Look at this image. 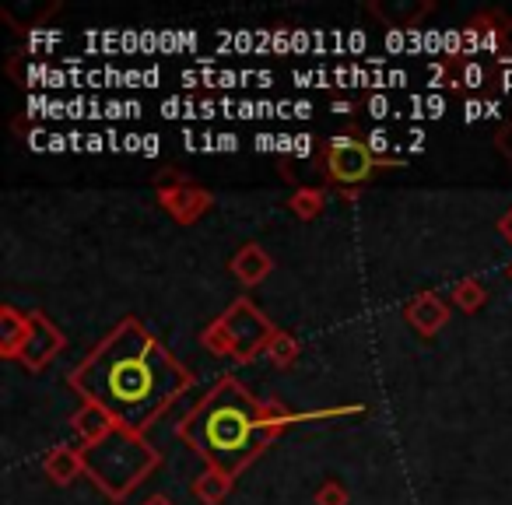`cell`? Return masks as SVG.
<instances>
[{"instance_id":"6da1fadb","label":"cell","mask_w":512,"mask_h":505,"mask_svg":"<svg viewBox=\"0 0 512 505\" xmlns=\"http://www.w3.org/2000/svg\"><path fill=\"white\" fill-rule=\"evenodd\" d=\"M193 376L176 362V355L158 344L137 320H123L78 369L71 386L85 400L113 414L127 432L141 435L179 393H186Z\"/></svg>"},{"instance_id":"7a4b0ae2","label":"cell","mask_w":512,"mask_h":505,"mask_svg":"<svg viewBox=\"0 0 512 505\" xmlns=\"http://www.w3.org/2000/svg\"><path fill=\"white\" fill-rule=\"evenodd\" d=\"M292 421H299V414L267 400H253L235 379H221L204 404L186 414L179 435L211 463V470L235 477Z\"/></svg>"},{"instance_id":"3957f363","label":"cell","mask_w":512,"mask_h":505,"mask_svg":"<svg viewBox=\"0 0 512 505\" xmlns=\"http://www.w3.org/2000/svg\"><path fill=\"white\" fill-rule=\"evenodd\" d=\"M81 456H85V474L113 498H123L158 467V453L151 449V442L120 425L95 446L81 449Z\"/></svg>"},{"instance_id":"277c9868","label":"cell","mask_w":512,"mask_h":505,"mask_svg":"<svg viewBox=\"0 0 512 505\" xmlns=\"http://www.w3.org/2000/svg\"><path fill=\"white\" fill-rule=\"evenodd\" d=\"M271 341H274V327L246 299H239L221 320H214L204 330V348L211 355H232L242 365L253 362L256 355H264L271 348Z\"/></svg>"},{"instance_id":"5b68a950","label":"cell","mask_w":512,"mask_h":505,"mask_svg":"<svg viewBox=\"0 0 512 505\" xmlns=\"http://www.w3.org/2000/svg\"><path fill=\"white\" fill-rule=\"evenodd\" d=\"M376 165H379L376 155H372L365 141H355V137H330L327 176L334 179V183H344V186L365 183Z\"/></svg>"},{"instance_id":"8992f818","label":"cell","mask_w":512,"mask_h":505,"mask_svg":"<svg viewBox=\"0 0 512 505\" xmlns=\"http://www.w3.org/2000/svg\"><path fill=\"white\" fill-rule=\"evenodd\" d=\"M60 348H64V334H60L53 323H46L43 316H29V341L18 351V362H22L25 369L39 372Z\"/></svg>"},{"instance_id":"52a82bcc","label":"cell","mask_w":512,"mask_h":505,"mask_svg":"<svg viewBox=\"0 0 512 505\" xmlns=\"http://www.w3.org/2000/svg\"><path fill=\"white\" fill-rule=\"evenodd\" d=\"M407 320H411L414 330H421V334L428 337L449 320V309H446V302H442L439 295L428 292V295H418V299L407 302Z\"/></svg>"},{"instance_id":"ba28073f","label":"cell","mask_w":512,"mask_h":505,"mask_svg":"<svg viewBox=\"0 0 512 505\" xmlns=\"http://www.w3.org/2000/svg\"><path fill=\"white\" fill-rule=\"evenodd\" d=\"M162 207L176 221L190 225L197 214H204L207 207H211V197H207L204 190H197V186H186V190H162Z\"/></svg>"},{"instance_id":"9c48e42d","label":"cell","mask_w":512,"mask_h":505,"mask_svg":"<svg viewBox=\"0 0 512 505\" xmlns=\"http://www.w3.org/2000/svg\"><path fill=\"white\" fill-rule=\"evenodd\" d=\"M474 50L498 53L502 50V29L495 25V15H481L463 29V57H474Z\"/></svg>"},{"instance_id":"30bf717a","label":"cell","mask_w":512,"mask_h":505,"mask_svg":"<svg viewBox=\"0 0 512 505\" xmlns=\"http://www.w3.org/2000/svg\"><path fill=\"white\" fill-rule=\"evenodd\" d=\"M116 428L113 414L102 411L99 404H92V400H85V407H81L78 414H74V432L85 439V446H95L99 439H106L109 432Z\"/></svg>"},{"instance_id":"8fae6325","label":"cell","mask_w":512,"mask_h":505,"mask_svg":"<svg viewBox=\"0 0 512 505\" xmlns=\"http://www.w3.org/2000/svg\"><path fill=\"white\" fill-rule=\"evenodd\" d=\"M271 267H274L271 257H267L260 246L239 249V253H235V260H232V271H235V278H239L242 285H260V281L271 274Z\"/></svg>"},{"instance_id":"7c38bea8","label":"cell","mask_w":512,"mask_h":505,"mask_svg":"<svg viewBox=\"0 0 512 505\" xmlns=\"http://www.w3.org/2000/svg\"><path fill=\"white\" fill-rule=\"evenodd\" d=\"M428 11H432V4H393V8L390 4H372V15H379L390 29L400 32H414Z\"/></svg>"},{"instance_id":"4fadbf2b","label":"cell","mask_w":512,"mask_h":505,"mask_svg":"<svg viewBox=\"0 0 512 505\" xmlns=\"http://www.w3.org/2000/svg\"><path fill=\"white\" fill-rule=\"evenodd\" d=\"M81 470H85V456H81V449L57 446L50 456H46V474H50L57 484H71Z\"/></svg>"},{"instance_id":"5bb4252c","label":"cell","mask_w":512,"mask_h":505,"mask_svg":"<svg viewBox=\"0 0 512 505\" xmlns=\"http://www.w3.org/2000/svg\"><path fill=\"white\" fill-rule=\"evenodd\" d=\"M0 323H4V341H0V351L8 358H18V351L29 341V316H22L18 309H4L0 313Z\"/></svg>"},{"instance_id":"9a60e30c","label":"cell","mask_w":512,"mask_h":505,"mask_svg":"<svg viewBox=\"0 0 512 505\" xmlns=\"http://www.w3.org/2000/svg\"><path fill=\"white\" fill-rule=\"evenodd\" d=\"M228 488H232V477L221 474V470H207L204 477L193 481V495H197V502H204V505H218L221 498L228 495Z\"/></svg>"},{"instance_id":"2e32d148","label":"cell","mask_w":512,"mask_h":505,"mask_svg":"<svg viewBox=\"0 0 512 505\" xmlns=\"http://www.w3.org/2000/svg\"><path fill=\"white\" fill-rule=\"evenodd\" d=\"M453 302H456V309H467V313H474V309L484 306V288L477 285V281H463V285H456Z\"/></svg>"},{"instance_id":"e0dca14e","label":"cell","mask_w":512,"mask_h":505,"mask_svg":"<svg viewBox=\"0 0 512 505\" xmlns=\"http://www.w3.org/2000/svg\"><path fill=\"white\" fill-rule=\"evenodd\" d=\"M267 355H271L274 365H292L295 355H299V344H295L288 334H274V341H271V348H267Z\"/></svg>"},{"instance_id":"ac0fdd59","label":"cell","mask_w":512,"mask_h":505,"mask_svg":"<svg viewBox=\"0 0 512 505\" xmlns=\"http://www.w3.org/2000/svg\"><path fill=\"white\" fill-rule=\"evenodd\" d=\"M323 190H299V197L292 200V207H295V214L299 218H313V214H320V207H323Z\"/></svg>"},{"instance_id":"d6986e66","label":"cell","mask_w":512,"mask_h":505,"mask_svg":"<svg viewBox=\"0 0 512 505\" xmlns=\"http://www.w3.org/2000/svg\"><path fill=\"white\" fill-rule=\"evenodd\" d=\"M365 144H369V151H372V155H376V162H379V165H390V162H393V158H390L393 137L386 134L383 127H376V130H372V134H369V141H365Z\"/></svg>"},{"instance_id":"ffe728a7","label":"cell","mask_w":512,"mask_h":505,"mask_svg":"<svg viewBox=\"0 0 512 505\" xmlns=\"http://www.w3.org/2000/svg\"><path fill=\"white\" fill-rule=\"evenodd\" d=\"M316 505H348V491L337 481H327L320 491H316Z\"/></svg>"},{"instance_id":"44dd1931","label":"cell","mask_w":512,"mask_h":505,"mask_svg":"<svg viewBox=\"0 0 512 505\" xmlns=\"http://www.w3.org/2000/svg\"><path fill=\"white\" fill-rule=\"evenodd\" d=\"M365 109H369V116H372V120H386V116H393V113H397V109H393V102L386 99L383 92H376V95H372V99H369V106H365Z\"/></svg>"},{"instance_id":"7402d4cb","label":"cell","mask_w":512,"mask_h":505,"mask_svg":"<svg viewBox=\"0 0 512 505\" xmlns=\"http://www.w3.org/2000/svg\"><path fill=\"white\" fill-rule=\"evenodd\" d=\"M484 81H488V71H484L481 64H467L463 67V78H460V85H467V88H484Z\"/></svg>"},{"instance_id":"603a6c76","label":"cell","mask_w":512,"mask_h":505,"mask_svg":"<svg viewBox=\"0 0 512 505\" xmlns=\"http://www.w3.org/2000/svg\"><path fill=\"white\" fill-rule=\"evenodd\" d=\"M442 50H446V57H463V29H449L442 36Z\"/></svg>"},{"instance_id":"cb8c5ba5","label":"cell","mask_w":512,"mask_h":505,"mask_svg":"<svg viewBox=\"0 0 512 505\" xmlns=\"http://www.w3.org/2000/svg\"><path fill=\"white\" fill-rule=\"evenodd\" d=\"M60 39H64L60 32H39V29L29 32V46H32V50H43V46H57Z\"/></svg>"},{"instance_id":"d4e9b609","label":"cell","mask_w":512,"mask_h":505,"mask_svg":"<svg viewBox=\"0 0 512 505\" xmlns=\"http://www.w3.org/2000/svg\"><path fill=\"white\" fill-rule=\"evenodd\" d=\"M442 113H446V99H442L439 92H432L425 99V116H428V120H439Z\"/></svg>"},{"instance_id":"484cf974","label":"cell","mask_w":512,"mask_h":505,"mask_svg":"<svg viewBox=\"0 0 512 505\" xmlns=\"http://www.w3.org/2000/svg\"><path fill=\"white\" fill-rule=\"evenodd\" d=\"M386 50H390V53H407V32H400V29L386 32Z\"/></svg>"},{"instance_id":"4316f807","label":"cell","mask_w":512,"mask_h":505,"mask_svg":"<svg viewBox=\"0 0 512 505\" xmlns=\"http://www.w3.org/2000/svg\"><path fill=\"white\" fill-rule=\"evenodd\" d=\"M481 116H488L484 102H481V99H467V106H463V120H467V123H477Z\"/></svg>"},{"instance_id":"83f0119b","label":"cell","mask_w":512,"mask_h":505,"mask_svg":"<svg viewBox=\"0 0 512 505\" xmlns=\"http://www.w3.org/2000/svg\"><path fill=\"white\" fill-rule=\"evenodd\" d=\"M50 141H53V134H46L43 127L29 130V148H36V151H50Z\"/></svg>"},{"instance_id":"f1b7e54d","label":"cell","mask_w":512,"mask_h":505,"mask_svg":"<svg viewBox=\"0 0 512 505\" xmlns=\"http://www.w3.org/2000/svg\"><path fill=\"white\" fill-rule=\"evenodd\" d=\"M271 50H278V53H292V50H295V43H292V32H288V29H278V32H274V43H271Z\"/></svg>"},{"instance_id":"f546056e","label":"cell","mask_w":512,"mask_h":505,"mask_svg":"<svg viewBox=\"0 0 512 505\" xmlns=\"http://www.w3.org/2000/svg\"><path fill=\"white\" fill-rule=\"evenodd\" d=\"M183 109H186V99H165L162 102V116H165V120H179V116H183Z\"/></svg>"},{"instance_id":"4dcf8cb0","label":"cell","mask_w":512,"mask_h":505,"mask_svg":"<svg viewBox=\"0 0 512 505\" xmlns=\"http://www.w3.org/2000/svg\"><path fill=\"white\" fill-rule=\"evenodd\" d=\"M309 155H313V137L295 134V158H309Z\"/></svg>"},{"instance_id":"1f68e13d","label":"cell","mask_w":512,"mask_h":505,"mask_svg":"<svg viewBox=\"0 0 512 505\" xmlns=\"http://www.w3.org/2000/svg\"><path fill=\"white\" fill-rule=\"evenodd\" d=\"M365 46H369V36H365V32H351V36H348V57L362 53Z\"/></svg>"},{"instance_id":"d6a6232c","label":"cell","mask_w":512,"mask_h":505,"mask_svg":"<svg viewBox=\"0 0 512 505\" xmlns=\"http://www.w3.org/2000/svg\"><path fill=\"white\" fill-rule=\"evenodd\" d=\"M242 71H218V88H239Z\"/></svg>"},{"instance_id":"836d02e7","label":"cell","mask_w":512,"mask_h":505,"mask_svg":"<svg viewBox=\"0 0 512 505\" xmlns=\"http://www.w3.org/2000/svg\"><path fill=\"white\" fill-rule=\"evenodd\" d=\"M446 74H449V67H446V64H432V67H428V88H439Z\"/></svg>"},{"instance_id":"e575fe53","label":"cell","mask_w":512,"mask_h":505,"mask_svg":"<svg viewBox=\"0 0 512 505\" xmlns=\"http://www.w3.org/2000/svg\"><path fill=\"white\" fill-rule=\"evenodd\" d=\"M235 116H239V120H260V109H256V102H239Z\"/></svg>"},{"instance_id":"d590c367","label":"cell","mask_w":512,"mask_h":505,"mask_svg":"<svg viewBox=\"0 0 512 505\" xmlns=\"http://www.w3.org/2000/svg\"><path fill=\"white\" fill-rule=\"evenodd\" d=\"M386 85H390V88H404L407 85V71H400V67H390V71H386Z\"/></svg>"},{"instance_id":"8d00e7d4","label":"cell","mask_w":512,"mask_h":505,"mask_svg":"<svg viewBox=\"0 0 512 505\" xmlns=\"http://www.w3.org/2000/svg\"><path fill=\"white\" fill-rule=\"evenodd\" d=\"M498 148H502V155H505V158H509V162H512V123H509V127H505V130H502V134H498Z\"/></svg>"},{"instance_id":"74e56055","label":"cell","mask_w":512,"mask_h":505,"mask_svg":"<svg viewBox=\"0 0 512 505\" xmlns=\"http://www.w3.org/2000/svg\"><path fill=\"white\" fill-rule=\"evenodd\" d=\"M106 116L109 120H123V116H127V102H120V99L106 102Z\"/></svg>"},{"instance_id":"f35d334b","label":"cell","mask_w":512,"mask_h":505,"mask_svg":"<svg viewBox=\"0 0 512 505\" xmlns=\"http://www.w3.org/2000/svg\"><path fill=\"white\" fill-rule=\"evenodd\" d=\"M158 141H162V137H158V134H144V144H141V155L155 158V155H158Z\"/></svg>"},{"instance_id":"ab89813d","label":"cell","mask_w":512,"mask_h":505,"mask_svg":"<svg viewBox=\"0 0 512 505\" xmlns=\"http://www.w3.org/2000/svg\"><path fill=\"white\" fill-rule=\"evenodd\" d=\"M218 151H239V137L228 130V134H218Z\"/></svg>"},{"instance_id":"60d3db41","label":"cell","mask_w":512,"mask_h":505,"mask_svg":"<svg viewBox=\"0 0 512 505\" xmlns=\"http://www.w3.org/2000/svg\"><path fill=\"white\" fill-rule=\"evenodd\" d=\"M292 81H295V85H299V88H309V85H313L316 88V71H292Z\"/></svg>"},{"instance_id":"b9f144b4","label":"cell","mask_w":512,"mask_h":505,"mask_svg":"<svg viewBox=\"0 0 512 505\" xmlns=\"http://www.w3.org/2000/svg\"><path fill=\"white\" fill-rule=\"evenodd\" d=\"M43 116H50V120H64V116H67V102H50V106H46V113Z\"/></svg>"},{"instance_id":"7bdbcfd3","label":"cell","mask_w":512,"mask_h":505,"mask_svg":"<svg viewBox=\"0 0 512 505\" xmlns=\"http://www.w3.org/2000/svg\"><path fill=\"white\" fill-rule=\"evenodd\" d=\"M256 151H278V137L260 134V137H256Z\"/></svg>"},{"instance_id":"ee69618b","label":"cell","mask_w":512,"mask_h":505,"mask_svg":"<svg viewBox=\"0 0 512 505\" xmlns=\"http://www.w3.org/2000/svg\"><path fill=\"white\" fill-rule=\"evenodd\" d=\"M278 151H281V155H295V137L292 134H278Z\"/></svg>"},{"instance_id":"f6af8a7d","label":"cell","mask_w":512,"mask_h":505,"mask_svg":"<svg viewBox=\"0 0 512 505\" xmlns=\"http://www.w3.org/2000/svg\"><path fill=\"white\" fill-rule=\"evenodd\" d=\"M106 148H109L106 137H102V134H88V151H92V155H95V151H106Z\"/></svg>"},{"instance_id":"bcb514c9","label":"cell","mask_w":512,"mask_h":505,"mask_svg":"<svg viewBox=\"0 0 512 505\" xmlns=\"http://www.w3.org/2000/svg\"><path fill=\"white\" fill-rule=\"evenodd\" d=\"M498 232H502V235H505V239H509V242H512V211H505V214H502V218H498Z\"/></svg>"},{"instance_id":"7dc6e473","label":"cell","mask_w":512,"mask_h":505,"mask_svg":"<svg viewBox=\"0 0 512 505\" xmlns=\"http://www.w3.org/2000/svg\"><path fill=\"white\" fill-rule=\"evenodd\" d=\"M179 81H183L186 88H197V85H204V74H193V71H183L179 74Z\"/></svg>"},{"instance_id":"c3c4849f","label":"cell","mask_w":512,"mask_h":505,"mask_svg":"<svg viewBox=\"0 0 512 505\" xmlns=\"http://www.w3.org/2000/svg\"><path fill=\"white\" fill-rule=\"evenodd\" d=\"M158 81H162V71L148 67V71H144V88H158Z\"/></svg>"},{"instance_id":"681fc988","label":"cell","mask_w":512,"mask_h":505,"mask_svg":"<svg viewBox=\"0 0 512 505\" xmlns=\"http://www.w3.org/2000/svg\"><path fill=\"white\" fill-rule=\"evenodd\" d=\"M211 116H218V102L204 99L200 102V120H211Z\"/></svg>"},{"instance_id":"f907efd6","label":"cell","mask_w":512,"mask_h":505,"mask_svg":"<svg viewBox=\"0 0 512 505\" xmlns=\"http://www.w3.org/2000/svg\"><path fill=\"white\" fill-rule=\"evenodd\" d=\"M141 50H148V53L158 50V36H155V32H141Z\"/></svg>"},{"instance_id":"816d5d0a","label":"cell","mask_w":512,"mask_h":505,"mask_svg":"<svg viewBox=\"0 0 512 505\" xmlns=\"http://www.w3.org/2000/svg\"><path fill=\"white\" fill-rule=\"evenodd\" d=\"M141 144H144L141 134H127V137H123V151H141Z\"/></svg>"},{"instance_id":"f5cc1de1","label":"cell","mask_w":512,"mask_h":505,"mask_svg":"<svg viewBox=\"0 0 512 505\" xmlns=\"http://www.w3.org/2000/svg\"><path fill=\"white\" fill-rule=\"evenodd\" d=\"M249 46H253V36H249V32H235V50L246 53Z\"/></svg>"},{"instance_id":"db71d44e","label":"cell","mask_w":512,"mask_h":505,"mask_svg":"<svg viewBox=\"0 0 512 505\" xmlns=\"http://www.w3.org/2000/svg\"><path fill=\"white\" fill-rule=\"evenodd\" d=\"M484 109H488V120H498V116H502V102L498 99H488L484 102Z\"/></svg>"},{"instance_id":"11a10c76","label":"cell","mask_w":512,"mask_h":505,"mask_svg":"<svg viewBox=\"0 0 512 505\" xmlns=\"http://www.w3.org/2000/svg\"><path fill=\"white\" fill-rule=\"evenodd\" d=\"M295 116H299V120H309V116H313V102H295Z\"/></svg>"},{"instance_id":"9f6ffc18","label":"cell","mask_w":512,"mask_h":505,"mask_svg":"<svg viewBox=\"0 0 512 505\" xmlns=\"http://www.w3.org/2000/svg\"><path fill=\"white\" fill-rule=\"evenodd\" d=\"M71 148V141H67L64 134H53V141H50V151H67Z\"/></svg>"},{"instance_id":"6f0895ef","label":"cell","mask_w":512,"mask_h":505,"mask_svg":"<svg viewBox=\"0 0 512 505\" xmlns=\"http://www.w3.org/2000/svg\"><path fill=\"white\" fill-rule=\"evenodd\" d=\"M256 85H260V88H271L274 85V74L271 71H256Z\"/></svg>"},{"instance_id":"680465c9","label":"cell","mask_w":512,"mask_h":505,"mask_svg":"<svg viewBox=\"0 0 512 505\" xmlns=\"http://www.w3.org/2000/svg\"><path fill=\"white\" fill-rule=\"evenodd\" d=\"M498 85H502V92H512V67H505L502 78H498Z\"/></svg>"},{"instance_id":"91938a15","label":"cell","mask_w":512,"mask_h":505,"mask_svg":"<svg viewBox=\"0 0 512 505\" xmlns=\"http://www.w3.org/2000/svg\"><path fill=\"white\" fill-rule=\"evenodd\" d=\"M334 113L348 116V113H351V102H344V99H341V102H334Z\"/></svg>"},{"instance_id":"94428289","label":"cell","mask_w":512,"mask_h":505,"mask_svg":"<svg viewBox=\"0 0 512 505\" xmlns=\"http://www.w3.org/2000/svg\"><path fill=\"white\" fill-rule=\"evenodd\" d=\"M144 505H172V502H169V498H162V495H151Z\"/></svg>"},{"instance_id":"6125c7cd","label":"cell","mask_w":512,"mask_h":505,"mask_svg":"<svg viewBox=\"0 0 512 505\" xmlns=\"http://www.w3.org/2000/svg\"><path fill=\"white\" fill-rule=\"evenodd\" d=\"M127 116H141V106H137V102H134V99H130V102H127Z\"/></svg>"},{"instance_id":"be15d7a7","label":"cell","mask_w":512,"mask_h":505,"mask_svg":"<svg viewBox=\"0 0 512 505\" xmlns=\"http://www.w3.org/2000/svg\"><path fill=\"white\" fill-rule=\"evenodd\" d=\"M509 274H512V267H509Z\"/></svg>"}]
</instances>
